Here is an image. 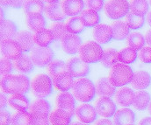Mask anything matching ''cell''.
<instances>
[{"instance_id":"6da1fadb","label":"cell","mask_w":151,"mask_h":125,"mask_svg":"<svg viewBox=\"0 0 151 125\" xmlns=\"http://www.w3.org/2000/svg\"><path fill=\"white\" fill-rule=\"evenodd\" d=\"M1 87L4 94H27L31 88V82L24 75H9L2 78Z\"/></svg>"},{"instance_id":"7a4b0ae2","label":"cell","mask_w":151,"mask_h":125,"mask_svg":"<svg viewBox=\"0 0 151 125\" xmlns=\"http://www.w3.org/2000/svg\"><path fill=\"white\" fill-rule=\"evenodd\" d=\"M75 98L81 102H90L96 96V86L88 78H79L76 80L72 87Z\"/></svg>"},{"instance_id":"3957f363","label":"cell","mask_w":151,"mask_h":125,"mask_svg":"<svg viewBox=\"0 0 151 125\" xmlns=\"http://www.w3.org/2000/svg\"><path fill=\"white\" fill-rule=\"evenodd\" d=\"M133 69L127 64L117 63L110 70L109 80L114 87H124L132 82L134 78Z\"/></svg>"},{"instance_id":"277c9868","label":"cell","mask_w":151,"mask_h":125,"mask_svg":"<svg viewBox=\"0 0 151 125\" xmlns=\"http://www.w3.org/2000/svg\"><path fill=\"white\" fill-rule=\"evenodd\" d=\"M53 81L50 76L40 74L34 77L31 82V90L37 98H47L53 94Z\"/></svg>"},{"instance_id":"5b68a950","label":"cell","mask_w":151,"mask_h":125,"mask_svg":"<svg viewBox=\"0 0 151 125\" xmlns=\"http://www.w3.org/2000/svg\"><path fill=\"white\" fill-rule=\"evenodd\" d=\"M80 58L86 63L93 64L101 60L104 49L98 42L89 40L83 43L79 50Z\"/></svg>"},{"instance_id":"8992f818","label":"cell","mask_w":151,"mask_h":125,"mask_svg":"<svg viewBox=\"0 0 151 125\" xmlns=\"http://www.w3.org/2000/svg\"><path fill=\"white\" fill-rule=\"evenodd\" d=\"M104 11L109 18L119 20L129 13L130 4L127 0H108L105 4Z\"/></svg>"},{"instance_id":"52a82bcc","label":"cell","mask_w":151,"mask_h":125,"mask_svg":"<svg viewBox=\"0 0 151 125\" xmlns=\"http://www.w3.org/2000/svg\"><path fill=\"white\" fill-rule=\"evenodd\" d=\"M30 57L33 60L35 66L38 67H44L48 66L54 60L55 53L50 47L35 46L31 51Z\"/></svg>"},{"instance_id":"ba28073f","label":"cell","mask_w":151,"mask_h":125,"mask_svg":"<svg viewBox=\"0 0 151 125\" xmlns=\"http://www.w3.org/2000/svg\"><path fill=\"white\" fill-rule=\"evenodd\" d=\"M68 72L75 78H84L90 74V67L81 58L72 57L67 61Z\"/></svg>"},{"instance_id":"9c48e42d","label":"cell","mask_w":151,"mask_h":125,"mask_svg":"<svg viewBox=\"0 0 151 125\" xmlns=\"http://www.w3.org/2000/svg\"><path fill=\"white\" fill-rule=\"evenodd\" d=\"M76 118L83 124H91L97 120L98 112L96 108L89 103H83L79 105L75 110Z\"/></svg>"},{"instance_id":"30bf717a","label":"cell","mask_w":151,"mask_h":125,"mask_svg":"<svg viewBox=\"0 0 151 125\" xmlns=\"http://www.w3.org/2000/svg\"><path fill=\"white\" fill-rule=\"evenodd\" d=\"M95 108L99 115L105 118L114 116L117 112V106L110 97H100L95 102Z\"/></svg>"},{"instance_id":"8fae6325","label":"cell","mask_w":151,"mask_h":125,"mask_svg":"<svg viewBox=\"0 0 151 125\" xmlns=\"http://www.w3.org/2000/svg\"><path fill=\"white\" fill-rule=\"evenodd\" d=\"M1 53L4 58L15 60L22 54V49L15 40H1Z\"/></svg>"},{"instance_id":"7c38bea8","label":"cell","mask_w":151,"mask_h":125,"mask_svg":"<svg viewBox=\"0 0 151 125\" xmlns=\"http://www.w3.org/2000/svg\"><path fill=\"white\" fill-rule=\"evenodd\" d=\"M61 41L63 51L70 55H74L78 53L83 45L81 38L77 34L72 33H68Z\"/></svg>"},{"instance_id":"4fadbf2b","label":"cell","mask_w":151,"mask_h":125,"mask_svg":"<svg viewBox=\"0 0 151 125\" xmlns=\"http://www.w3.org/2000/svg\"><path fill=\"white\" fill-rule=\"evenodd\" d=\"M45 14L48 19L56 22H63V20H64L67 17L63 11V4L60 1L52 4H47L45 6Z\"/></svg>"},{"instance_id":"5bb4252c","label":"cell","mask_w":151,"mask_h":125,"mask_svg":"<svg viewBox=\"0 0 151 125\" xmlns=\"http://www.w3.org/2000/svg\"><path fill=\"white\" fill-rule=\"evenodd\" d=\"M55 105L57 109L67 110L75 114L76 99L75 96L69 92H61L57 94L55 99Z\"/></svg>"},{"instance_id":"9a60e30c","label":"cell","mask_w":151,"mask_h":125,"mask_svg":"<svg viewBox=\"0 0 151 125\" xmlns=\"http://www.w3.org/2000/svg\"><path fill=\"white\" fill-rule=\"evenodd\" d=\"M93 38L99 44H107L113 40L112 26L106 24H99L93 29Z\"/></svg>"},{"instance_id":"2e32d148","label":"cell","mask_w":151,"mask_h":125,"mask_svg":"<svg viewBox=\"0 0 151 125\" xmlns=\"http://www.w3.org/2000/svg\"><path fill=\"white\" fill-rule=\"evenodd\" d=\"M134 96H135V93L132 88L127 87H123L116 92L115 102H117L118 105L124 108H127L132 104H134Z\"/></svg>"},{"instance_id":"e0dca14e","label":"cell","mask_w":151,"mask_h":125,"mask_svg":"<svg viewBox=\"0 0 151 125\" xmlns=\"http://www.w3.org/2000/svg\"><path fill=\"white\" fill-rule=\"evenodd\" d=\"M74 77L67 71L62 73L53 78V85L55 88L61 92H68L72 88L74 84Z\"/></svg>"},{"instance_id":"ac0fdd59","label":"cell","mask_w":151,"mask_h":125,"mask_svg":"<svg viewBox=\"0 0 151 125\" xmlns=\"http://www.w3.org/2000/svg\"><path fill=\"white\" fill-rule=\"evenodd\" d=\"M73 113L62 109H55L50 113L49 118L52 125H70Z\"/></svg>"},{"instance_id":"d6986e66","label":"cell","mask_w":151,"mask_h":125,"mask_svg":"<svg viewBox=\"0 0 151 125\" xmlns=\"http://www.w3.org/2000/svg\"><path fill=\"white\" fill-rule=\"evenodd\" d=\"M96 92L100 97H113L116 94V87L111 83L109 78H100L96 83Z\"/></svg>"},{"instance_id":"ffe728a7","label":"cell","mask_w":151,"mask_h":125,"mask_svg":"<svg viewBox=\"0 0 151 125\" xmlns=\"http://www.w3.org/2000/svg\"><path fill=\"white\" fill-rule=\"evenodd\" d=\"M135 118L134 112L128 108H125L117 110L113 116V124L114 125L134 124Z\"/></svg>"},{"instance_id":"44dd1931","label":"cell","mask_w":151,"mask_h":125,"mask_svg":"<svg viewBox=\"0 0 151 125\" xmlns=\"http://www.w3.org/2000/svg\"><path fill=\"white\" fill-rule=\"evenodd\" d=\"M8 105L17 111H27L30 107V100L23 94H11L8 100Z\"/></svg>"},{"instance_id":"7402d4cb","label":"cell","mask_w":151,"mask_h":125,"mask_svg":"<svg viewBox=\"0 0 151 125\" xmlns=\"http://www.w3.org/2000/svg\"><path fill=\"white\" fill-rule=\"evenodd\" d=\"M15 40L20 45L23 53H27L34 49L35 40L34 34L29 31H20L17 33L15 37Z\"/></svg>"},{"instance_id":"603a6c76","label":"cell","mask_w":151,"mask_h":125,"mask_svg":"<svg viewBox=\"0 0 151 125\" xmlns=\"http://www.w3.org/2000/svg\"><path fill=\"white\" fill-rule=\"evenodd\" d=\"M63 8L67 16L76 17L81 14L84 9L83 0H63Z\"/></svg>"},{"instance_id":"cb8c5ba5","label":"cell","mask_w":151,"mask_h":125,"mask_svg":"<svg viewBox=\"0 0 151 125\" xmlns=\"http://www.w3.org/2000/svg\"><path fill=\"white\" fill-rule=\"evenodd\" d=\"M131 84L134 89L143 90L148 87H150V85L151 84L150 75L144 70L136 71L134 74V78Z\"/></svg>"},{"instance_id":"d4e9b609","label":"cell","mask_w":151,"mask_h":125,"mask_svg":"<svg viewBox=\"0 0 151 125\" xmlns=\"http://www.w3.org/2000/svg\"><path fill=\"white\" fill-rule=\"evenodd\" d=\"M13 66L18 72L22 74H29L34 70L35 64L33 63L30 56L26 53H22L19 58L14 60Z\"/></svg>"},{"instance_id":"484cf974","label":"cell","mask_w":151,"mask_h":125,"mask_svg":"<svg viewBox=\"0 0 151 125\" xmlns=\"http://www.w3.org/2000/svg\"><path fill=\"white\" fill-rule=\"evenodd\" d=\"M26 23L31 31L39 32L46 27V19L42 14H29L26 17Z\"/></svg>"},{"instance_id":"4316f807","label":"cell","mask_w":151,"mask_h":125,"mask_svg":"<svg viewBox=\"0 0 151 125\" xmlns=\"http://www.w3.org/2000/svg\"><path fill=\"white\" fill-rule=\"evenodd\" d=\"M111 26L113 29V40H124L129 35L130 28L125 21H114Z\"/></svg>"},{"instance_id":"83f0119b","label":"cell","mask_w":151,"mask_h":125,"mask_svg":"<svg viewBox=\"0 0 151 125\" xmlns=\"http://www.w3.org/2000/svg\"><path fill=\"white\" fill-rule=\"evenodd\" d=\"M51 109H52L51 104L47 100L43 98H37L31 103L28 110L31 114L49 115L51 113Z\"/></svg>"},{"instance_id":"f1b7e54d","label":"cell","mask_w":151,"mask_h":125,"mask_svg":"<svg viewBox=\"0 0 151 125\" xmlns=\"http://www.w3.org/2000/svg\"><path fill=\"white\" fill-rule=\"evenodd\" d=\"M18 27L13 21L4 19L1 21V40H13L17 35Z\"/></svg>"},{"instance_id":"f546056e","label":"cell","mask_w":151,"mask_h":125,"mask_svg":"<svg viewBox=\"0 0 151 125\" xmlns=\"http://www.w3.org/2000/svg\"><path fill=\"white\" fill-rule=\"evenodd\" d=\"M34 40L38 46L47 47L55 40L54 35L49 29H42L34 34Z\"/></svg>"},{"instance_id":"4dcf8cb0","label":"cell","mask_w":151,"mask_h":125,"mask_svg":"<svg viewBox=\"0 0 151 125\" xmlns=\"http://www.w3.org/2000/svg\"><path fill=\"white\" fill-rule=\"evenodd\" d=\"M151 96L150 93L147 91L139 90L135 92L134 101V107L137 110H145L147 108H149L150 104Z\"/></svg>"},{"instance_id":"1f68e13d","label":"cell","mask_w":151,"mask_h":125,"mask_svg":"<svg viewBox=\"0 0 151 125\" xmlns=\"http://www.w3.org/2000/svg\"><path fill=\"white\" fill-rule=\"evenodd\" d=\"M80 17L82 18L85 27L91 28V27H95L98 25H99L100 16L96 11L90 10V9L83 10Z\"/></svg>"},{"instance_id":"d6a6232c","label":"cell","mask_w":151,"mask_h":125,"mask_svg":"<svg viewBox=\"0 0 151 125\" xmlns=\"http://www.w3.org/2000/svg\"><path fill=\"white\" fill-rule=\"evenodd\" d=\"M45 6L43 0H27L23 5V10L27 15L35 13L42 14L45 11Z\"/></svg>"},{"instance_id":"836d02e7","label":"cell","mask_w":151,"mask_h":125,"mask_svg":"<svg viewBox=\"0 0 151 125\" xmlns=\"http://www.w3.org/2000/svg\"><path fill=\"white\" fill-rule=\"evenodd\" d=\"M137 57H138L137 51L129 46L121 49L118 53V61L127 65L134 63L136 60Z\"/></svg>"},{"instance_id":"e575fe53","label":"cell","mask_w":151,"mask_h":125,"mask_svg":"<svg viewBox=\"0 0 151 125\" xmlns=\"http://www.w3.org/2000/svg\"><path fill=\"white\" fill-rule=\"evenodd\" d=\"M118 51L113 48H107L104 51L103 57L100 60V63L103 67L106 68H112L118 61Z\"/></svg>"},{"instance_id":"d590c367","label":"cell","mask_w":151,"mask_h":125,"mask_svg":"<svg viewBox=\"0 0 151 125\" xmlns=\"http://www.w3.org/2000/svg\"><path fill=\"white\" fill-rule=\"evenodd\" d=\"M66 26L69 33L72 34H79L83 32L85 26L81 17L76 16L69 18L66 22Z\"/></svg>"},{"instance_id":"8d00e7d4","label":"cell","mask_w":151,"mask_h":125,"mask_svg":"<svg viewBox=\"0 0 151 125\" xmlns=\"http://www.w3.org/2000/svg\"><path fill=\"white\" fill-rule=\"evenodd\" d=\"M127 42L129 47H132L134 50L139 51L144 47L146 44V40L142 33L134 32L129 33V35L127 38Z\"/></svg>"},{"instance_id":"74e56055","label":"cell","mask_w":151,"mask_h":125,"mask_svg":"<svg viewBox=\"0 0 151 125\" xmlns=\"http://www.w3.org/2000/svg\"><path fill=\"white\" fill-rule=\"evenodd\" d=\"M67 63L61 60H53L47 67V72L50 77L55 78L58 75L67 72Z\"/></svg>"},{"instance_id":"f35d334b","label":"cell","mask_w":151,"mask_h":125,"mask_svg":"<svg viewBox=\"0 0 151 125\" xmlns=\"http://www.w3.org/2000/svg\"><path fill=\"white\" fill-rule=\"evenodd\" d=\"M130 12L135 15H143L149 11L150 4L148 0H131L130 3Z\"/></svg>"},{"instance_id":"ab89813d","label":"cell","mask_w":151,"mask_h":125,"mask_svg":"<svg viewBox=\"0 0 151 125\" xmlns=\"http://www.w3.org/2000/svg\"><path fill=\"white\" fill-rule=\"evenodd\" d=\"M126 23L131 30L141 29L145 23V16L143 15H135L132 12H129L126 16Z\"/></svg>"},{"instance_id":"60d3db41","label":"cell","mask_w":151,"mask_h":125,"mask_svg":"<svg viewBox=\"0 0 151 125\" xmlns=\"http://www.w3.org/2000/svg\"><path fill=\"white\" fill-rule=\"evenodd\" d=\"M49 30L52 32L55 40L59 41L62 40L69 33L67 30L66 23L63 22H55L49 26Z\"/></svg>"},{"instance_id":"b9f144b4","label":"cell","mask_w":151,"mask_h":125,"mask_svg":"<svg viewBox=\"0 0 151 125\" xmlns=\"http://www.w3.org/2000/svg\"><path fill=\"white\" fill-rule=\"evenodd\" d=\"M32 115L28 111H17L12 116L11 125H31Z\"/></svg>"},{"instance_id":"7bdbcfd3","label":"cell","mask_w":151,"mask_h":125,"mask_svg":"<svg viewBox=\"0 0 151 125\" xmlns=\"http://www.w3.org/2000/svg\"><path fill=\"white\" fill-rule=\"evenodd\" d=\"M31 125H50V118L47 114H31Z\"/></svg>"},{"instance_id":"ee69618b","label":"cell","mask_w":151,"mask_h":125,"mask_svg":"<svg viewBox=\"0 0 151 125\" xmlns=\"http://www.w3.org/2000/svg\"><path fill=\"white\" fill-rule=\"evenodd\" d=\"M13 65L11 61V60H8L6 58L1 59V75L2 77L7 76L11 75V73L13 70Z\"/></svg>"},{"instance_id":"f6af8a7d","label":"cell","mask_w":151,"mask_h":125,"mask_svg":"<svg viewBox=\"0 0 151 125\" xmlns=\"http://www.w3.org/2000/svg\"><path fill=\"white\" fill-rule=\"evenodd\" d=\"M139 59L142 63L150 64L151 63V46H144L139 52Z\"/></svg>"},{"instance_id":"bcb514c9","label":"cell","mask_w":151,"mask_h":125,"mask_svg":"<svg viewBox=\"0 0 151 125\" xmlns=\"http://www.w3.org/2000/svg\"><path fill=\"white\" fill-rule=\"evenodd\" d=\"M85 4L88 9L96 11H100L105 7L104 0H85Z\"/></svg>"},{"instance_id":"7dc6e473","label":"cell","mask_w":151,"mask_h":125,"mask_svg":"<svg viewBox=\"0 0 151 125\" xmlns=\"http://www.w3.org/2000/svg\"><path fill=\"white\" fill-rule=\"evenodd\" d=\"M0 118H1V125H10L12 124V116H11V114L5 109H1Z\"/></svg>"},{"instance_id":"c3c4849f","label":"cell","mask_w":151,"mask_h":125,"mask_svg":"<svg viewBox=\"0 0 151 125\" xmlns=\"http://www.w3.org/2000/svg\"><path fill=\"white\" fill-rule=\"evenodd\" d=\"M27 0H13L12 1V8L14 9H19V8H23V5L25 4Z\"/></svg>"},{"instance_id":"681fc988","label":"cell","mask_w":151,"mask_h":125,"mask_svg":"<svg viewBox=\"0 0 151 125\" xmlns=\"http://www.w3.org/2000/svg\"><path fill=\"white\" fill-rule=\"evenodd\" d=\"M9 98L6 96V94H1V109H4L8 104Z\"/></svg>"},{"instance_id":"f907efd6","label":"cell","mask_w":151,"mask_h":125,"mask_svg":"<svg viewBox=\"0 0 151 125\" xmlns=\"http://www.w3.org/2000/svg\"><path fill=\"white\" fill-rule=\"evenodd\" d=\"M94 125H114V124L109 119H99L94 124Z\"/></svg>"},{"instance_id":"816d5d0a","label":"cell","mask_w":151,"mask_h":125,"mask_svg":"<svg viewBox=\"0 0 151 125\" xmlns=\"http://www.w3.org/2000/svg\"><path fill=\"white\" fill-rule=\"evenodd\" d=\"M139 125H151V117H144L140 121Z\"/></svg>"},{"instance_id":"f5cc1de1","label":"cell","mask_w":151,"mask_h":125,"mask_svg":"<svg viewBox=\"0 0 151 125\" xmlns=\"http://www.w3.org/2000/svg\"><path fill=\"white\" fill-rule=\"evenodd\" d=\"M145 40H146V43L149 45V46H151V30L147 32L145 35Z\"/></svg>"},{"instance_id":"db71d44e","label":"cell","mask_w":151,"mask_h":125,"mask_svg":"<svg viewBox=\"0 0 151 125\" xmlns=\"http://www.w3.org/2000/svg\"><path fill=\"white\" fill-rule=\"evenodd\" d=\"M13 0H1V5L2 6H5V7H9L12 6Z\"/></svg>"},{"instance_id":"11a10c76","label":"cell","mask_w":151,"mask_h":125,"mask_svg":"<svg viewBox=\"0 0 151 125\" xmlns=\"http://www.w3.org/2000/svg\"><path fill=\"white\" fill-rule=\"evenodd\" d=\"M147 21H148V24L151 26V11L149 12V14L147 16Z\"/></svg>"},{"instance_id":"9f6ffc18","label":"cell","mask_w":151,"mask_h":125,"mask_svg":"<svg viewBox=\"0 0 151 125\" xmlns=\"http://www.w3.org/2000/svg\"><path fill=\"white\" fill-rule=\"evenodd\" d=\"M4 9L1 8V21L2 20H4Z\"/></svg>"},{"instance_id":"6f0895ef","label":"cell","mask_w":151,"mask_h":125,"mask_svg":"<svg viewBox=\"0 0 151 125\" xmlns=\"http://www.w3.org/2000/svg\"><path fill=\"white\" fill-rule=\"evenodd\" d=\"M70 125H89L87 124H83V123H81V122H75V123H72Z\"/></svg>"},{"instance_id":"680465c9","label":"cell","mask_w":151,"mask_h":125,"mask_svg":"<svg viewBox=\"0 0 151 125\" xmlns=\"http://www.w3.org/2000/svg\"><path fill=\"white\" fill-rule=\"evenodd\" d=\"M44 2L47 3V4H52V3H55V2H58L59 0H43Z\"/></svg>"},{"instance_id":"91938a15","label":"cell","mask_w":151,"mask_h":125,"mask_svg":"<svg viewBox=\"0 0 151 125\" xmlns=\"http://www.w3.org/2000/svg\"><path fill=\"white\" fill-rule=\"evenodd\" d=\"M149 112H150V114L151 116V102L150 104V106H149Z\"/></svg>"},{"instance_id":"94428289","label":"cell","mask_w":151,"mask_h":125,"mask_svg":"<svg viewBox=\"0 0 151 125\" xmlns=\"http://www.w3.org/2000/svg\"><path fill=\"white\" fill-rule=\"evenodd\" d=\"M150 4L151 5V0H150Z\"/></svg>"},{"instance_id":"6125c7cd","label":"cell","mask_w":151,"mask_h":125,"mask_svg":"<svg viewBox=\"0 0 151 125\" xmlns=\"http://www.w3.org/2000/svg\"><path fill=\"white\" fill-rule=\"evenodd\" d=\"M128 125H134V124H128Z\"/></svg>"}]
</instances>
